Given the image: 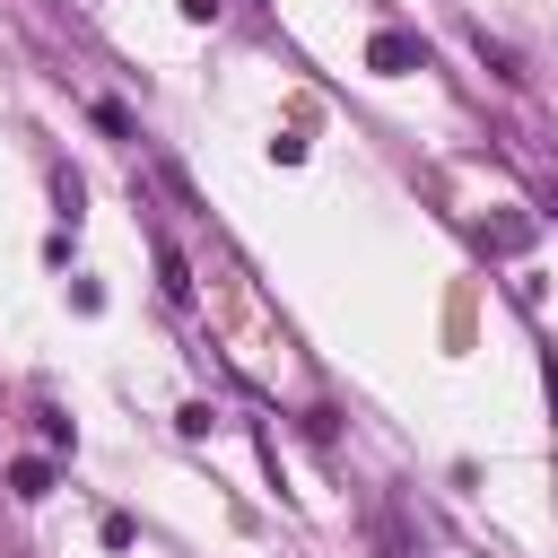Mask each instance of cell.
Returning <instances> with one entry per match:
<instances>
[{
	"label": "cell",
	"mask_w": 558,
	"mask_h": 558,
	"mask_svg": "<svg viewBox=\"0 0 558 558\" xmlns=\"http://www.w3.org/2000/svg\"><path fill=\"white\" fill-rule=\"evenodd\" d=\"M427 61V44L418 35H401V26H384V35H366V70H384V78H401V70H418Z\"/></svg>",
	"instance_id": "obj_1"
},
{
	"label": "cell",
	"mask_w": 558,
	"mask_h": 558,
	"mask_svg": "<svg viewBox=\"0 0 558 558\" xmlns=\"http://www.w3.org/2000/svg\"><path fill=\"white\" fill-rule=\"evenodd\" d=\"M9 488H17V497H52V462H44V453H17V462H9Z\"/></svg>",
	"instance_id": "obj_2"
},
{
	"label": "cell",
	"mask_w": 558,
	"mask_h": 558,
	"mask_svg": "<svg viewBox=\"0 0 558 558\" xmlns=\"http://www.w3.org/2000/svg\"><path fill=\"white\" fill-rule=\"evenodd\" d=\"M157 288H166V296H174V305H183V296H192V262H183V253H174V244H157Z\"/></svg>",
	"instance_id": "obj_3"
},
{
	"label": "cell",
	"mask_w": 558,
	"mask_h": 558,
	"mask_svg": "<svg viewBox=\"0 0 558 558\" xmlns=\"http://www.w3.org/2000/svg\"><path fill=\"white\" fill-rule=\"evenodd\" d=\"M480 235H488V244H497V253H523V244H532V218H488V227H480Z\"/></svg>",
	"instance_id": "obj_4"
},
{
	"label": "cell",
	"mask_w": 558,
	"mask_h": 558,
	"mask_svg": "<svg viewBox=\"0 0 558 558\" xmlns=\"http://www.w3.org/2000/svg\"><path fill=\"white\" fill-rule=\"evenodd\" d=\"M96 122H105L113 140H140V122H131V105H113V96H96Z\"/></svg>",
	"instance_id": "obj_5"
},
{
	"label": "cell",
	"mask_w": 558,
	"mask_h": 558,
	"mask_svg": "<svg viewBox=\"0 0 558 558\" xmlns=\"http://www.w3.org/2000/svg\"><path fill=\"white\" fill-rule=\"evenodd\" d=\"M183 17H192V26H209V17H218V0H183Z\"/></svg>",
	"instance_id": "obj_6"
}]
</instances>
